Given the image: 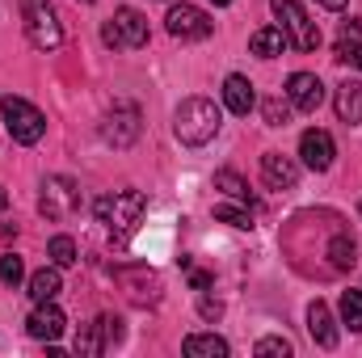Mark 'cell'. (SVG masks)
I'll use <instances>...</instances> for the list:
<instances>
[{
	"instance_id": "8fae6325",
	"label": "cell",
	"mask_w": 362,
	"mask_h": 358,
	"mask_svg": "<svg viewBox=\"0 0 362 358\" xmlns=\"http://www.w3.org/2000/svg\"><path fill=\"white\" fill-rule=\"evenodd\" d=\"M118 282H122L127 299L139 304V308L160 299V278H156V270H148V266H122L118 270Z\"/></svg>"
},
{
	"instance_id": "2e32d148",
	"label": "cell",
	"mask_w": 362,
	"mask_h": 358,
	"mask_svg": "<svg viewBox=\"0 0 362 358\" xmlns=\"http://www.w3.org/2000/svg\"><path fill=\"white\" fill-rule=\"evenodd\" d=\"M262 181H266L270 190H295L299 165H295L291 156H282V152H266V156H262Z\"/></svg>"
},
{
	"instance_id": "4316f807",
	"label": "cell",
	"mask_w": 362,
	"mask_h": 358,
	"mask_svg": "<svg viewBox=\"0 0 362 358\" xmlns=\"http://www.w3.org/2000/svg\"><path fill=\"white\" fill-rule=\"evenodd\" d=\"M215 219H219V224H232V228H253L249 211H240L236 202H219V207H215Z\"/></svg>"
},
{
	"instance_id": "e0dca14e",
	"label": "cell",
	"mask_w": 362,
	"mask_h": 358,
	"mask_svg": "<svg viewBox=\"0 0 362 358\" xmlns=\"http://www.w3.org/2000/svg\"><path fill=\"white\" fill-rule=\"evenodd\" d=\"M223 105H228L232 114H240V118L257 105V93L249 85V76H236V72H232V76L223 81Z\"/></svg>"
},
{
	"instance_id": "e575fe53",
	"label": "cell",
	"mask_w": 362,
	"mask_h": 358,
	"mask_svg": "<svg viewBox=\"0 0 362 358\" xmlns=\"http://www.w3.org/2000/svg\"><path fill=\"white\" fill-rule=\"evenodd\" d=\"M316 4H325V8H333V13H341V8H346V0H316Z\"/></svg>"
},
{
	"instance_id": "5b68a950",
	"label": "cell",
	"mask_w": 362,
	"mask_h": 358,
	"mask_svg": "<svg viewBox=\"0 0 362 358\" xmlns=\"http://www.w3.org/2000/svg\"><path fill=\"white\" fill-rule=\"evenodd\" d=\"M101 42L105 47H114V51H139V47H148V17L139 13V8H118L105 25H101Z\"/></svg>"
},
{
	"instance_id": "7c38bea8",
	"label": "cell",
	"mask_w": 362,
	"mask_h": 358,
	"mask_svg": "<svg viewBox=\"0 0 362 358\" xmlns=\"http://www.w3.org/2000/svg\"><path fill=\"white\" fill-rule=\"evenodd\" d=\"M299 156H303V165H308L312 173H325V169L333 165V156H337V144H333L329 131L312 127V131L299 135Z\"/></svg>"
},
{
	"instance_id": "7a4b0ae2",
	"label": "cell",
	"mask_w": 362,
	"mask_h": 358,
	"mask_svg": "<svg viewBox=\"0 0 362 358\" xmlns=\"http://www.w3.org/2000/svg\"><path fill=\"white\" fill-rule=\"evenodd\" d=\"M223 127V110L211 101V97H185L173 114V135H177L185 148H202L219 135Z\"/></svg>"
},
{
	"instance_id": "74e56055",
	"label": "cell",
	"mask_w": 362,
	"mask_h": 358,
	"mask_svg": "<svg viewBox=\"0 0 362 358\" xmlns=\"http://www.w3.org/2000/svg\"><path fill=\"white\" fill-rule=\"evenodd\" d=\"M85 4H93V0H85Z\"/></svg>"
},
{
	"instance_id": "30bf717a",
	"label": "cell",
	"mask_w": 362,
	"mask_h": 358,
	"mask_svg": "<svg viewBox=\"0 0 362 358\" xmlns=\"http://www.w3.org/2000/svg\"><path fill=\"white\" fill-rule=\"evenodd\" d=\"M118 342H122V321L118 316H97L93 325H85L76 333V354H105Z\"/></svg>"
},
{
	"instance_id": "3957f363",
	"label": "cell",
	"mask_w": 362,
	"mask_h": 358,
	"mask_svg": "<svg viewBox=\"0 0 362 358\" xmlns=\"http://www.w3.org/2000/svg\"><path fill=\"white\" fill-rule=\"evenodd\" d=\"M21 21H25V38L38 51H55L64 42V25L51 0H21Z\"/></svg>"
},
{
	"instance_id": "603a6c76",
	"label": "cell",
	"mask_w": 362,
	"mask_h": 358,
	"mask_svg": "<svg viewBox=\"0 0 362 358\" xmlns=\"http://www.w3.org/2000/svg\"><path fill=\"white\" fill-rule=\"evenodd\" d=\"M47 258H51V266H59V270L76 266V241H72V236H55V241L47 245Z\"/></svg>"
},
{
	"instance_id": "d590c367",
	"label": "cell",
	"mask_w": 362,
	"mask_h": 358,
	"mask_svg": "<svg viewBox=\"0 0 362 358\" xmlns=\"http://www.w3.org/2000/svg\"><path fill=\"white\" fill-rule=\"evenodd\" d=\"M4 207H8V194H4V190H0V211H4Z\"/></svg>"
},
{
	"instance_id": "52a82bcc",
	"label": "cell",
	"mask_w": 362,
	"mask_h": 358,
	"mask_svg": "<svg viewBox=\"0 0 362 358\" xmlns=\"http://www.w3.org/2000/svg\"><path fill=\"white\" fill-rule=\"evenodd\" d=\"M81 202H85V194H81V185L72 178H47L42 181V194H38V211L47 215V219H72L76 211H81Z\"/></svg>"
},
{
	"instance_id": "44dd1931",
	"label": "cell",
	"mask_w": 362,
	"mask_h": 358,
	"mask_svg": "<svg viewBox=\"0 0 362 358\" xmlns=\"http://www.w3.org/2000/svg\"><path fill=\"white\" fill-rule=\"evenodd\" d=\"M282 47H286V34H282L278 25H262V30H253V38H249V51L262 55V59L282 55Z\"/></svg>"
},
{
	"instance_id": "d6986e66",
	"label": "cell",
	"mask_w": 362,
	"mask_h": 358,
	"mask_svg": "<svg viewBox=\"0 0 362 358\" xmlns=\"http://www.w3.org/2000/svg\"><path fill=\"white\" fill-rule=\"evenodd\" d=\"M333 105H337V118H341V122H350V127L362 122V81H346V85L337 89V101H333Z\"/></svg>"
},
{
	"instance_id": "ffe728a7",
	"label": "cell",
	"mask_w": 362,
	"mask_h": 358,
	"mask_svg": "<svg viewBox=\"0 0 362 358\" xmlns=\"http://www.w3.org/2000/svg\"><path fill=\"white\" fill-rule=\"evenodd\" d=\"M181 350H185V358H228V342L215 333H189Z\"/></svg>"
},
{
	"instance_id": "9c48e42d",
	"label": "cell",
	"mask_w": 362,
	"mask_h": 358,
	"mask_svg": "<svg viewBox=\"0 0 362 358\" xmlns=\"http://www.w3.org/2000/svg\"><path fill=\"white\" fill-rule=\"evenodd\" d=\"M139 131H144V122H139V105H131V101H114V110H110L105 122H101V139L114 144V148H131V144L139 139Z\"/></svg>"
},
{
	"instance_id": "7402d4cb",
	"label": "cell",
	"mask_w": 362,
	"mask_h": 358,
	"mask_svg": "<svg viewBox=\"0 0 362 358\" xmlns=\"http://www.w3.org/2000/svg\"><path fill=\"white\" fill-rule=\"evenodd\" d=\"M215 190H223L232 202H245V207H253V202H257V198H253V190H249V181L240 178L236 169H219V173H215Z\"/></svg>"
},
{
	"instance_id": "6da1fadb",
	"label": "cell",
	"mask_w": 362,
	"mask_h": 358,
	"mask_svg": "<svg viewBox=\"0 0 362 358\" xmlns=\"http://www.w3.org/2000/svg\"><path fill=\"white\" fill-rule=\"evenodd\" d=\"M144 207H148V198L139 190H114V194H101L93 202V215H97V224L105 228V236L114 245H127L135 236L139 219H144Z\"/></svg>"
},
{
	"instance_id": "277c9868",
	"label": "cell",
	"mask_w": 362,
	"mask_h": 358,
	"mask_svg": "<svg viewBox=\"0 0 362 358\" xmlns=\"http://www.w3.org/2000/svg\"><path fill=\"white\" fill-rule=\"evenodd\" d=\"M0 114H4V131L13 135V144H38L47 135V118L42 110H34L25 97H0Z\"/></svg>"
},
{
	"instance_id": "d6a6232c",
	"label": "cell",
	"mask_w": 362,
	"mask_h": 358,
	"mask_svg": "<svg viewBox=\"0 0 362 358\" xmlns=\"http://www.w3.org/2000/svg\"><path fill=\"white\" fill-rule=\"evenodd\" d=\"M341 38H362V21H358V17L341 21Z\"/></svg>"
},
{
	"instance_id": "8992f818",
	"label": "cell",
	"mask_w": 362,
	"mask_h": 358,
	"mask_svg": "<svg viewBox=\"0 0 362 358\" xmlns=\"http://www.w3.org/2000/svg\"><path fill=\"white\" fill-rule=\"evenodd\" d=\"M274 17H278V30L286 34V42L295 47V51H316L320 47V30H316V21L299 8V0H270Z\"/></svg>"
},
{
	"instance_id": "4dcf8cb0",
	"label": "cell",
	"mask_w": 362,
	"mask_h": 358,
	"mask_svg": "<svg viewBox=\"0 0 362 358\" xmlns=\"http://www.w3.org/2000/svg\"><path fill=\"white\" fill-rule=\"evenodd\" d=\"M198 312H202V321H219V316H223V304H219V299H211V295L202 291V299H198Z\"/></svg>"
},
{
	"instance_id": "ba28073f",
	"label": "cell",
	"mask_w": 362,
	"mask_h": 358,
	"mask_svg": "<svg viewBox=\"0 0 362 358\" xmlns=\"http://www.w3.org/2000/svg\"><path fill=\"white\" fill-rule=\"evenodd\" d=\"M165 25H169V34L181 38V42H202V38H211V34H215L211 13H206V8H198V4H185V0L169 8Z\"/></svg>"
},
{
	"instance_id": "f1b7e54d",
	"label": "cell",
	"mask_w": 362,
	"mask_h": 358,
	"mask_svg": "<svg viewBox=\"0 0 362 358\" xmlns=\"http://www.w3.org/2000/svg\"><path fill=\"white\" fill-rule=\"evenodd\" d=\"M21 278H25V266H21V258H17V253H4V258H0V282L17 287Z\"/></svg>"
},
{
	"instance_id": "484cf974",
	"label": "cell",
	"mask_w": 362,
	"mask_h": 358,
	"mask_svg": "<svg viewBox=\"0 0 362 358\" xmlns=\"http://www.w3.org/2000/svg\"><path fill=\"white\" fill-rule=\"evenodd\" d=\"M291 101H282V97H270V101H262V114H266V127H286L291 122Z\"/></svg>"
},
{
	"instance_id": "8d00e7d4",
	"label": "cell",
	"mask_w": 362,
	"mask_h": 358,
	"mask_svg": "<svg viewBox=\"0 0 362 358\" xmlns=\"http://www.w3.org/2000/svg\"><path fill=\"white\" fill-rule=\"evenodd\" d=\"M211 4H232V0H211Z\"/></svg>"
},
{
	"instance_id": "83f0119b",
	"label": "cell",
	"mask_w": 362,
	"mask_h": 358,
	"mask_svg": "<svg viewBox=\"0 0 362 358\" xmlns=\"http://www.w3.org/2000/svg\"><path fill=\"white\" fill-rule=\"evenodd\" d=\"M333 59H337V64H350V68H358L362 72V42L358 38H341L337 51H333Z\"/></svg>"
},
{
	"instance_id": "9a60e30c",
	"label": "cell",
	"mask_w": 362,
	"mask_h": 358,
	"mask_svg": "<svg viewBox=\"0 0 362 358\" xmlns=\"http://www.w3.org/2000/svg\"><path fill=\"white\" fill-rule=\"evenodd\" d=\"M308 333H312V342L320 350H333L337 346V321H333V312H329L325 299H312L308 304Z\"/></svg>"
},
{
	"instance_id": "1f68e13d",
	"label": "cell",
	"mask_w": 362,
	"mask_h": 358,
	"mask_svg": "<svg viewBox=\"0 0 362 358\" xmlns=\"http://www.w3.org/2000/svg\"><path fill=\"white\" fill-rule=\"evenodd\" d=\"M181 266L189 270V287H194V291H206V287L215 282V278H211L206 270H194V266H189V258H181Z\"/></svg>"
},
{
	"instance_id": "4fadbf2b",
	"label": "cell",
	"mask_w": 362,
	"mask_h": 358,
	"mask_svg": "<svg viewBox=\"0 0 362 358\" xmlns=\"http://www.w3.org/2000/svg\"><path fill=\"white\" fill-rule=\"evenodd\" d=\"M64 329H68V316L55 308V299L51 304H38L30 312V321H25V333L34 342H55V337H64Z\"/></svg>"
},
{
	"instance_id": "5bb4252c",
	"label": "cell",
	"mask_w": 362,
	"mask_h": 358,
	"mask_svg": "<svg viewBox=\"0 0 362 358\" xmlns=\"http://www.w3.org/2000/svg\"><path fill=\"white\" fill-rule=\"evenodd\" d=\"M286 101H291L295 110H303V114H316L320 101H325V85H320V76H312V72H295V76L286 81Z\"/></svg>"
},
{
	"instance_id": "f546056e",
	"label": "cell",
	"mask_w": 362,
	"mask_h": 358,
	"mask_svg": "<svg viewBox=\"0 0 362 358\" xmlns=\"http://www.w3.org/2000/svg\"><path fill=\"white\" fill-rule=\"evenodd\" d=\"M253 354L257 358H266V354H291V342H286V337H262V342H257V346H253Z\"/></svg>"
},
{
	"instance_id": "d4e9b609",
	"label": "cell",
	"mask_w": 362,
	"mask_h": 358,
	"mask_svg": "<svg viewBox=\"0 0 362 358\" xmlns=\"http://www.w3.org/2000/svg\"><path fill=\"white\" fill-rule=\"evenodd\" d=\"M354 253H358L354 236H337V241L329 245V258H333V270H350V266H354Z\"/></svg>"
},
{
	"instance_id": "ac0fdd59",
	"label": "cell",
	"mask_w": 362,
	"mask_h": 358,
	"mask_svg": "<svg viewBox=\"0 0 362 358\" xmlns=\"http://www.w3.org/2000/svg\"><path fill=\"white\" fill-rule=\"evenodd\" d=\"M59 291H64L59 266H47V270H38V274H30V299L34 304H51Z\"/></svg>"
},
{
	"instance_id": "cb8c5ba5",
	"label": "cell",
	"mask_w": 362,
	"mask_h": 358,
	"mask_svg": "<svg viewBox=\"0 0 362 358\" xmlns=\"http://www.w3.org/2000/svg\"><path fill=\"white\" fill-rule=\"evenodd\" d=\"M341 321L350 333H362V291H346L341 295Z\"/></svg>"
},
{
	"instance_id": "836d02e7",
	"label": "cell",
	"mask_w": 362,
	"mask_h": 358,
	"mask_svg": "<svg viewBox=\"0 0 362 358\" xmlns=\"http://www.w3.org/2000/svg\"><path fill=\"white\" fill-rule=\"evenodd\" d=\"M17 236V224H0V241H13Z\"/></svg>"
}]
</instances>
